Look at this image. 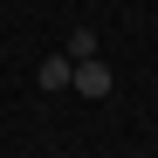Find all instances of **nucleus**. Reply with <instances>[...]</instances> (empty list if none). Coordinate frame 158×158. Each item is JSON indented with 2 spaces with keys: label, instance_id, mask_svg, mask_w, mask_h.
Masks as SVG:
<instances>
[{
  "label": "nucleus",
  "instance_id": "f257e3e1",
  "mask_svg": "<svg viewBox=\"0 0 158 158\" xmlns=\"http://www.w3.org/2000/svg\"><path fill=\"white\" fill-rule=\"evenodd\" d=\"M69 83H76V89H83L89 103H96V96H110V69H103V62L89 55V62H76V69H69Z\"/></svg>",
  "mask_w": 158,
  "mask_h": 158
},
{
  "label": "nucleus",
  "instance_id": "f03ea898",
  "mask_svg": "<svg viewBox=\"0 0 158 158\" xmlns=\"http://www.w3.org/2000/svg\"><path fill=\"white\" fill-rule=\"evenodd\" d=\"M69 69H76L69 55H48V62L35 69V83H41V89H69Z\"/></svg>",
  "mask_w": 158,
  "mask_h": 158
},
{
  "label": "nucleus",
  "instance_id": "7ed1b4c3",
  "mask_svg": "<svg viewBox=\"0 0 158 158\" xmlns=\"http://www.w3.org/2000/svg\"><path fill=\"white\" fill-rule=\"evenodd\" d=\"M62 55H69V62H89V55H96V35H89V28H69V48H62Z\"/></svg>",
  "mask_w": 158,
  "mask_h": 158
}]
</instances>
